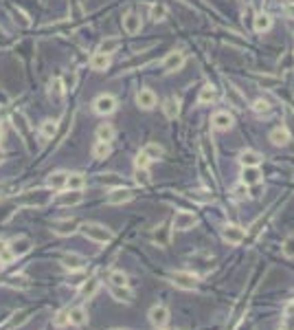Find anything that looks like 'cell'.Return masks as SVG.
I'll use <instances>...</instances> for the list:
<instances>
[{
    "label": "cell",
    "mask_w": 294,
    "mask_h": 330,
    "mask_svg": "<svg viewBox=\"0 0 294 330\" xmlns=\"http://www.w3.org/2000/svg\"><path fill=\"white\" fill-rule=\"evenodd\" d=\"M215 97H218V92H215V88H213V86H202V88H200L198 102H200V104H211Z\"/></svg>",
    "instance_id": "obj_30"
},
{
    "label": "cell",
    "mask_w": 294,
    "mask_h": 330,
    "mask_svg": "<svg viewBox=\"0 0 294 330\" xmlns=\"http://www.w3.org/2000/svg\"><path fill=\"white\" fill-rule=\"evenodd\" d=\"M196 222H198L196 214H191V212H178V214L174 216V222H171V227H174L176 231H187V229H191Z\"/></svg>",
    "instance_id": "obj_5"
},
{
    "label": "cell",
    "mask_w": 294,
    "mask_h": 330,
    "mask_svg": "<svg viewBox=\"0 0 294 330\" xmlns=\"http://www.w3.org/2000/svg\"><path fill=\"white\" fill-rule=\"evenodd\" d=\"M141 152L145 154V156L149 158V161H158V158L163 156V148H160L158 143H147V146L143 148Z\"/></svg>",
    "instance_id": "obj_26"
},
{
    "label": "cell",
    "mask_w": 294,
    "mask_h": 330,
    "mask_svg": "<svg viewBox=\"0 0 294 330\" xmlns=\"http://www.w3.org/2000/svg\"><path fill=\"white\" fill-rule=\"evenodd\" d=\"M253 110L255 112H268L270 106H268V102H264V99H257V102L253 104Z\"/></svg>",
    "instance_id": "obj_45"
},
{
    "label": "cell",
    "mask_w": 294,
    "mask_h": 330,
    "mask_svg": "<svg viewBox=\"0 0 294 330\" xmlns=\"http://www.w3.org/2000/svg\"><path fill=\"white\" fill-rule=\"evenodd\" d=\"M255 31L257 33H266V31H270V26H273V18H270L268 14H259L257 18H255Z\"/></svg>",
    "instance_id": "obj_23"
},
{
    "label": "cell",
    "mask_w": 294,
    "mask_h": 330,
    "mask_svg": "<svg viewBox=\"0 0 294 330\" xmlns=\"http://www.w3.org/2000/svg\"><path fill=\"white\" fill-rule=\"evenodd\" d=\"M165 18H167V7H165V4H154V7H152V20L160 22Z\"/></svg>",
    "instance_id": "obj_40"
},
{
    "label": "cell",
    "mask_w": 294,
    "mask_h": 330,
    "mask_svg": "<svg viewBox=\"0 0 294 330\" xmlns=\"http://www.w3.org/2000/svg\"><path fill=\"white\" fill-rule=\"evenodd\" d=\"M134 180H136V185L147 187V185H149V172H147V168H136Z\"/></svg>",
    "instance_id": "obj_37"
},
{
    "label": "cell",
    "mask_w": 294,
    "mask_h": 330,
    "mask_svg": "<svg viewBox=\"0 0 294 330\" xmlns=\"http://www.w3.org/2000/svg\"><path fill=\"white\" fill-rule=\"evenodd\" d=\"M262 180V172L257 168H244L242 172V183L244 185H257Z\"/></svg>",
    "instance_id": "obj_20"
},
{
    "label": "cell",
    "mask_w": 294,
    "mask_h": 330,
    "mask_svg": "<svg viewBox=\"0 0 294 330\" xmlns=\"http://www.w3.org/2000/svg\"><path fill=\"white\" fill-rule=\"evenodd\" d=\"M259 86H264V88H275L277 84H279V77H259Z\"/></svg>",
    "instance_id": "obj_43"
},
{
    "label": "cell",
    "mask_w": 294,
    "mask_h": 330,
    "mask_svg": "<svg viewBox=\"0 0 294 330\" xmlns=\"http://www.w3.org/2000/svg\"><path fill=\"white\" fill-rule=\"evenodd\" d=\"M68 190H75V192H81L86 187V176L75 172V174H68V183H66Z\"/></svg>",
    "instance_id": "obj_24"
},
{
    "label": "cell",
    "mask_w": 294,
    "mask_h": 330,
    "mask_svg": "<svg viewBox=\"0 0 294 330\" xmlns=\"http://www.w3.org/2000/svg\"><path fill=\"white\" fill-rule=\"evenodd\" d=\"M281 330H288V328H281Z\"/></svg>",
    "instance_id": "obj_50"
},
{
    "label": "cell",
    "mask_w": 294,
    "mask_h": 330,
    "mask_svg": "<svg viewBox=\"0 0 294 330\" xmlns=\"http://www.w3.org/2000/svg\"><path fill=\"white\" fill-rule=\"evenodd\" d=\"M4 139V128H2V124H0V141Z\"/></svg>",
    "instance_id": "obj_47"
},
{
    "label": "cell",
    "mask_w": 294,
    "mask_h": 330,
    "mask_svg": "<svg viewBox=\"0 0 294 330\" xmlns=\"http://www.w3.org/2000/svg\"><path fill=\"white\" fill-rule=\"evenodd\" d=\"M240 161H242L244 168H257V165L264 161V156L259 152H255V150H246V152H242Z\"/></svg>",
    "instance_id": "obj_16"
},
{
    "label": "cell",
    "mask_w": 294,
    "mask_h": 330,
    "mask_svg": "<svg viewBox=\"0 0 294 330\" xmlns=\"http://www.w3.org/2000/svg\"><path fill=\"white\" fill-rule=\"evenodd\" d=\"M226 99L231 102V106H235V108H246V97L242 95V90L240 88H235L233 84H226Z\"/></svg>",
    "instance_id": "obj_12"
},
{
    "label": "cell",
    "mask_w": 294,
    "mask_h": 330,
    "mask_svg": "<svg viewBox=\"0 0 294 330\" xmlns=\"http://www.w3.org/2000/svg\"><path fill=\"white\" fill-rule=\"evenodd\" d=\"M171 280H174V284L178 286V288H185V290H193L198 286V275H193V273H174L171 275Z\"/></svg>",
    "instance_id": "obj_7"
},
{
    "label": "cell",
    "mask_w": 294,
    "mask_h": 330,
    "mask_svg": "<svg viewBox=\"0 0 294 330\" xmlns=\"http://www.w3.org/2000/svg\"><path fill=\"white\" fill-rule=\"evenodd\" d=\"M110 295H112L116 302H130L132 300V290L127 288V286H114V284H110Z\"/></svg>",
    "instance_id": "obj_21"
},
{
    "label": "cell",
    "mask_w": 294,
    "mask_h": 330,
    "mask_svg": "<svg viewBox=\"0 0 294 330\" xmlns=\"http://www.w3.org/2000/svg\"><path fill=\"white\" fill-rule=\"evenodd\" d=\"M178 112H180L178 102H176V99H167V102H165V114H167V119H176Z\"/></svg>",
    "instance_id": "obj_34"
},
{
    "label": "cell",
    "mask_w": 294,
    "mask_h": 330,
    "mask_svg": "<svg viewBox=\"0 0 294 330\" xmlns=\"http://www.w3.org/2000/svg\"><path fill=\"white\" fill-rule=\"evenodd\" d=\"M143 22H141V16L134 14V11H130L127 16H123V29L125 33H130V36H136L138 31H141Z\"/></svg>",
    "instance_id": "obj_11"
},
{
    "label": "cell",
    "mask_w": 294,
    "mask_h": 330,
    "mask_svg": "<svg viewBox=\"0 0 294 330\" xmlns=\"http://www.w3.org/2000/svg\"><path fill=\"white\" fill-rule=\"evenodd\" d=\"M134 163H136V168H147L149 158H147L143 152H138V154H136V158H134Z\"/></svg>",
    "instance_id": "obj_46"
},
{
    "label": "cell",
    "mask_w": 294,
    "mask_h": 330,
    "mask_svg": "<svg viewBox=\"0 0 294 330\" xmlns=\"http://www.w3.org/2000/svg\"><path fill=\"white\" fill-rule=\"evenodd\" d=\"M270 141H273L275 146H286V143L290 141V130H288L286 126H279V128H275L270 132Z\"/></svg>",
    "instance_id": "obj_17"
},
{
    "label": "cell",
    "mask_w": 294,
    "mask_h": 330,
    "mask_svg": "<svg viewBox=\"0 0 294 330\" xmlns=\"http://www.w3.org/2000/svg\"><path fill=\"white\" fill-rule=\"evenodd\" d=\"M81 234H84L88 240L101 242V244L112 240V231H110L108 227H103V224H97V222H86L84 227H81Z\"/></svg>",
    "instance_id": "obj_1"
},
{
    "label": "cell",
    "mask_w": 294,
    "mask_h": 330,
    "mask_svg": "<svg viewBox=\"0 0 294 330\" xmlns=\"http://www.w3.org/2000/svg\"><path fill=\"white\" fill-rule=\"evenodd\" d=\"M222 238H224L229 244H242L244 238H246V231L237 224H226L224 231H222Z\"/></svg>",
    "instance_id": "obj_6"
},
{
    "label": "cell",
    "mask_w": 294,
    "mask_h": 330,
    "mask_svg": "<svg viewBox=\"0 0 294 330\" xmlns=\"http://www.w3.org/2000/svg\"><path fill=\"white\" fill-rule=\"evenodd\" d=\"M92 108H95L97 114H112L116 110V99L112 95H99L95 104H92Z\"/></svg>",
    "instance_id": "obj_4"
},
{
    "label": "cell",
    "mask_w": 294,
    "mask_h": 330,
    "mask_svg": "<svg viewBox=\"0 0 294 330\" xmlns=\"http://www.w3.org/2000/svg\"><path fill=\"white\" fill-rule=\"evenodd\" d=\"M9 249L13 251L15 258H20V256H24V253L31 251V240L29 238H15V240L9 242Z\"/></svg>",
    "instance_id": "obj_15"
},
{
    "label": "cell",
    "mask_w": 294,
    "mask_h": 330,
    "mask_svg": "<svg viewBox=\"0 0 294 330\" xmlns=\"http://www.w3.org/2000/svg\"><path fill=\"white\" fill-rule=\"evenodd\" d=\"M182 66H185V53H182V51H171V53H167V58L163 60V70H165V73L180 70Z\"/></svg>",
    "instance_id": "obj_3"
},
{
    "label": "cell",
    "mask_w": 294,
    "mask_h": 330,
    "mask_svg": "<svg viewBox=\"0 0 294 330\" xmlns=\"http://www.w3.org/2000/svg\"><path fill=\"white\" fill-rule=\"evenodd\" d=\"M211 124H213L215 130H231L233 124H235V119H233V114L220 110V112H215L213 117H211Z\"/></svg>",
    "instance_id": "obj_9"
},
{
    "label": "cell",
    "mask_w": 294,
    "mask_h": 330,
    "mask_svg": "<svg viewBox=\"0 0 294 330\" xmlns=\"http://www.w3.org/2000/svg\"><path fill=\"white\" fill-rule=\"evenodd\" d=\"M284 256L294 258V236H288V238L284 240Z\"/></svg>",
    "instance_id": "obj_41"
},
{
    "label": "cell",
    "mask_w": 294,
    "mask_h": 330,
    "mask_svg": "<svg viewBox=\"0 0 294 330\" xmlns=\"http://www.w3.org/2000/svg\"><path fill=\"white\" fill-rule=\"evenodd\" d=\"M57 202L59 205H79L81 202V192L70 190V194H62L57 198Z\"/></svg>",
    "instance_id": "obj_28"
},
{
    "label": "cell",
    "mask_w": 294,
    "mask_h": 330,
    "mask_svg": "<svg viewBox=\"0 0 294 330\" xmlns=\"http://www.w3.org/2000/svg\"><path fill=\"white\" fill-rule=\"evenodd\" d=\"M108 282L114 284V286H127V275L123 271H112L108 278Z\"/></svg>",
    "instance_id": "obj_36"
},
{
    "label": "cell",
    "mask_w": 294,
    "mask_h": 330,
    "mask_svg": "<svg viewBox=\"0 0 294 330\" xmlns=\"http://www.w3.org/2000/svg\"><path fill=\"white\" fill-rule=\"evenodd\" d=\"M121 46V42L119 40H116V38H110V40H103L101 42V46H99V51H101V53H114L116 51V48H119Z\"/></svg>",
    "instance_id": "obj_35"
},
{
    "label": "cell",
    "mask_w": 294,
    "mask_h": 330,
    "mask_svg": "<svg viewBox=\"0 0 294 330\" xmlns=\"http://www.w3.org/2000/svg\"><path fill=\"white\" fill-rule=\"evenodd\" d=\"M156 92L152 90V88H141V90L136 92V104H138V108H143V110H152L154 106H156Z\"/></svg>",
    "instance_id": "obj_8"
},
{
    "label": "cell",
    "mask_w": 294,
    "mask_h": 330,
    "mask_svg": "<svg viewBox=\"0 0 294 330\" xmlns=\"http://www.w3.org/2000/svg\"><path fill=\"white\" fill-rule=\"evenodd\" d=\"M55 132H57V121H53V119L42 121V126H40V136H42L44 141L53 139V136H55Z\"/></svg>",
    "instance_id": "obj_22"
},
{
    "label": "cell",
    "mask_w": 294,
    "mask_h": 330,
    "mask_svg": "<svg viewBox=\"0 0 294 330\" xmlns=\"http://www.w3.org/2000/svg\"><path fill=\"white\" fill-rule=\"evenodd\" d=\"M68 324H70L68 310H62V312H57V317H55V326H57V328H64V326H68Z\"/></svg>",
    "instance_id": "obj_42"
},
{
    "label": "cell",
    "mask_w": 294,
    "mask_h": 330,
    "mask_svg": "<svg viewBox=\"0 0 294 330\" xmlns=\"http://www.w3.org/2000/svg\"><path fill=\"white\" fill-rule=\"evenodd\" d=\"M48 95L55 97V99H59L64 95V82H62V77H55V80H51V84H48Z\"/></svg>",
    "instance_id": "obj_29"
},
{
    "label": "cell",
    "mask_w": 294,
    "mask_h": 330,
    "mask_svg": "<svg viewBox=\"0 0 294 330\" xmlns=\"http://www.w3.org/2000/svg\"><path fill=\"white\" fill-rule=\"evenodd\" d=\"M68 317H70V324L73 326H81V324H86V319H88V315H86V310L84 308H68Z\"/></svg>",
    "instance_id": "obj_25"
},
{
    "label": "cell",
    "mask_w": 294,
    "mask_h": 330,
    "mask_svg": "<svg viewBox=\"0 0 294 330\" xmlns=\"http://www.w3.org/2000/svg\"><path fill=\"white\" fill-rule=\"evenodd\" d=\"M132 198H134V192L119 187V190H112L108 194V202H110V205H123V202H130Z\"/></svg>",
    "instance_id": "obj_10"
},
{
    "label": "cell",
    "mask_w": 294,
    "mask_h": 330,
    "mask_svg": "<svg viewBox=\"0 0 294 330\" xmlns=\"http://www.w3.org/2000/svg\"><path fill=\"white\" fill-rule=\"evenodd\" d=\"M75 229H77V220L75 218L59 220V222H55V227H53V231L57 236H70V234H75Z\"/></svg>",
    "instance_id": "obj_14"
},
{
    "label": "cell",
    "mask_w": 294,
    "mask_h": 330,
    "mask_svg": "<svg viewBox=\"0 0 294 330\" xmlns=\"http://www.w3.org/2000/svg\"><path fill=\"white\" fill-rule=\"evenodd\" d=\"M62 264L68 268V271H81L88 262H86V258L77 256V253H66V256L62 258Z\"/></svg>",
    "instance_id": "obj_13"
},
{
    "label": "cell",
    "mask_w": 294,
    "mask_h": 330,
    "mask_svg": "<svg viewBox=\"0 0 294 330\" xmlns=\"http://www.w3.org/2000/svg\"><path fill=\"white\" fill-rule=\"evenodd\" d=\"M114 330H121V328H114Z\"/></svg>",
    "instance_id": "obj_51"
},
{
    "label": "cell",
    "mask_w": 294,
    "mask_h": 330,
    "mask_svg": "<svg viewBox=\"0 0 294 330\" xmlns=\"http://www.w3.org/2000/svg\"><path fill=\"white\" fill-rule=\"evenodd\" d=\"M284 322L288 330H294V302H288L284 308Z\"/></svg>",
    "instance_id": "obj_32"
},
{
    "label": "cell",
    "mask_w": 294,
    "mask_h": 330,
    "mask_svg": "<svg viewBox=\"0 0 294 330\" xmlns=\"http://www.w3.org/2000/svg\"><path fill=\"white\" fill-rule=\"evenodd\" d=\"M13 260H15L13 251L9 249V244H4L2 249H0V266H4V264H11Z\"/></svg>",
    "instance_id": "obj_39"
},
{
    "label": "cell",
    "mask_w": 294,
    "mask_h": 330,
    "mask_svg": "<svg viewBox=\"0 0 294 330\" xmlns=\"http://www.w3.org/2000/svg\"><path fill=\"white\" fill-rule=\"evenodd\" d=\"M97 139H99V141L110 143V141L114 139V128H112L110 124H101V126L97 128Z\"/></svg>",
    "instance_id": "obj_27"
},
{
    "label": "cell",
    "mask_w": 294,
    "mask_h": 330,
    "mask_svg": "<svg viewBox=\"0 0 294 330\" xmlns=\"http://www.w3.org/2000/svg\"><path fill=\"white\" fill-rule=\"evenodd\" d=\"M288 2H290V4H294V0H288Z\"/></svg>",
    "instance_id": "obj_49"
},
{
    "label": "cell",
    "mask_w": 294,
    "mask_h": 330,
    "mask_svg": "<svg viewBox=\"0 0 294 330\" xmlns=\"http://www.w3.org/2000/svg\"><path fill=\"white\" fill-rule=\"evenodd\" d=\"M233 194H235V198H246L248 196V185L240 183L237 187H233Z\"/></svg>",
    "instance_id": "obj_44"
},
{
    "label": "cell",
    "mask_w": 294,
    "mask_h": 330,
    "mask_svg": "<svg viewBox=\"0 0 294 330\" xmlns=\"http://www.w3.org/2000/svg\"><path fill=\"white\" fill-rule=\"evenodd\" d=\"M97 290H99V280H97V278H92V280H88V282L84 284V288H81V297L90 300V297H95Z\"/></svg>",
    "instance_id": "obj_31"
},
{
    "label": "cell",
    "mask_w": 294,
    "mask_h": 330,
    "mask_svg": "<svg viewBox=\"0 0 294 330\" xmlns=\"http://www.w3.org/2000/svg\"><path fill=\"white\" fill-rule=\"evenodd\" d=\"M0 161H2V150H0Z\"/></svg>",
    "instance_id": "obj_48"
},
{
    "label": "cell",
    "mask_w": 294,
    "mask_h": 330,
    "mask_svg": "<svg viewBox=\"0 0 294 330\" xmlns=\"http://www.w3.org/2000/svg\"><path fill=\"white\" fill-rule=\"evenodd\" d=\"M92 156H95V158H105V156H110V143H105V141L95 143V148H92Z\"/></svg>",
    "instance_id": "obj_33"
},
{
    "label": "cell",
    "mask_w": 294,
    "mask_h": 330,
    "mask_svg": "<svg viewBox=\"0 0 294 330\" xmlns=\"http://www.w3.org/2000/svg\"><path fill=\"white\" fill-rule=\"evenodd\" d=\"M147 317H149V322H152V326L158 328V330H163L169 324V310L165 306H160V304L149 308V315Z\"/></svg>",
    "instance_id": "obj_2"
},
{
    "label": "cell",
    "mask_w": 294,
    "mask_h": 330,
    "mask_svg": "<svg viewBox=\"0 0 294 330\" xmlns=\"http://www.w3.org/2000/svg\"><path fill=\"white\" fill-rule=\"evenodd\" d=\"M108 66H110V55H108V53H101V51H99V53H95V55L90 58V68H92V70H105Z\"/></svg>",
    "instance_id": "obj_18"
},
{
    "label": "cell",
    "mask_w": 294,
    "mask_h": 330,
    "mask_svg": "<svg viewBox=\"0 0 294 330\" xmlns=\"http://www.w3.org/2000/svg\"><path fill=\"white\" fill-rule=\"evenodd\" d=\"M68 183V172H53L48 176V187L51 190H64Z\"/></svg>",
    "instance_id": "obj_19"
},
{
    "label": "cell",
    "mask_w": 294,
    "mask_h": 330,
    "mask_svg": "<svg viewBox=\"0 0 294 330\" xmlns=\"http://www.w3.org/2000/svg\"><path fill=\"white\" fill-rule=\"evenodd\" d=\"M35 196H26V202H31V205H46L48 202V194L46 192H33Z\"/></svg>",
    "instance_id": "obj_38"
}]
</instances>
